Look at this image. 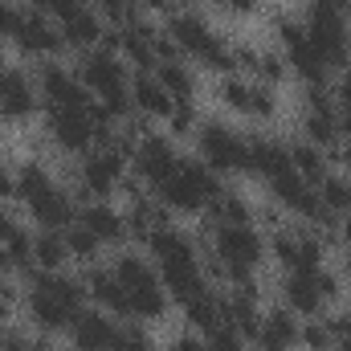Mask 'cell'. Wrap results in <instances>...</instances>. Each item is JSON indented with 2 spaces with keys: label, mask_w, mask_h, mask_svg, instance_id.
I'll return each mask as SVG.
<instances>
[{
  "label": "cell",
  "mask_w": 351,
  "mask_h": 351,
  "mask_svg": "<svg viewBox=\"0 0 351 351\" xmlns=\"http://www.w3.org/2000/svg\"><path fill=\"white\" fill-rule=\"evenodd\" d=\"M70 262V245H66V233L58 229H41L33 237V265L45 269V274H62V265Z\"/></svg>",
  "instance_id": "obj_27"
},
{
  "label": "cell",
  "mask_w": 351,
  "mask_h": 351,
  "mask_svg": "<svg viewBox=\"0 0 351 351\" xmlns=\"http://www.w3.org/2000/svg\"><path fill=\"white\" fill-rule=\"evenodd\" d=\"M306 25V37L311 45L319 49V58L327 66H348V53H351V29H348V12L323 4V0H311V12L302 16Z\"/></svg>",
  "instance_id": "obj_6"
},
{
  "label": "cell",
  "mask_w": 351,
  "mask_h": 351,
  "mask_svg": "<svg viewBox=\"0 0 351 351\" xmlns=\"http://www.w3.org/2000/svg\"><path fill=\"white\" fill-rule=\"evenodd\" d=\"M12 41L29 58H49V53H58L66 45L62 41V25H53L45 12H21V25H16Z\"/></svg>",
  "instance_id": "obj_13"
},
{
  "label": "cell",
  "mask_w": 351,
  "mask_h": 351,
  "mask_svg": "<svg viewBox=\"0 0 351 351\" xmlns=\"http://www.w3.org/2000/svg\"><path fill=\"white\" fill-rule=\"evenodd\" d=\"M114 351H156V343H152V335H147L139 323H127V327H119V335H114Z\"/></svg>",
  "instance_id": "obj_35"
},
{
  "label": "cell",
  "mask_w": 351,
  "mask_h": 351,
  "mask_svg": "<svg viewBox=\"0 0 351 351\" xmlns=\"http://www.w3.org/2000/svg\"><path fill=\"white\" fill-rule=\"evenodd\" d=\"M335 102H339L343 110H351V66L343 70V78L335 82Z\"/></svg>",
  "instance_id": "obj_46"
},
{
  "label": "cell",
  "mask_w": 351,
  "mask_h": 351,
  "mask_svg": "<svg viewBox=\"0 0 351 351\" xmlns=\"http://www.w3.org/2000/svg\"><path fill=\"white\" fill-rule=\"evenodd\" d=\"M254 4H262V0H254Z\"/></svg>",
  "instance_id": "obj_55"
},
{
  "label": "cell",
  "mask_w": 351,
  "mask_h": 351,
  "mask_svg": "<svg viewBox=\"0 0 351 351\" xmlns=\"http://www.w3.org/2000/svg\"><path fill=\"white\" fill-rule=\"evenodd\" d=\"M21 25V8H12V0H0V37H12Z\"/></svg>",
  "instance_id": "obj_42"
},
{
  "label": "cell",
  "mask_w": 351,
  "mask_h": 351,
  "mask_svg": "<svg viewBox=\"0 0 351 351\" xmlns=\"http://www.w3.org/2000/svg\"><path fill=\"white\" fill-rule=\"evenodd\" d=\"M311 278H315V286H319L323 302H335V298H339V274H335V269H327V265H315V269H311Z\"/></svg>",
  "instance_id": "obj_40"
},
{
  "label": "cell",
  "mask_w": 351,
  "mask_h": 351,
  "mask_svg": "<svg viewBox=\"0 0 351 351\" xmlns=\"http://www.w3.org/2000/svg\"><path fill=\"white\" fill-rule=\"evenodd\" d=\"M102 37H106V29H102L98 12L86 8V4H82L74 16H66V21H62V41H66V45H74V49H82V53H86V49H98V45H102Z\"/></svg>",
  "instance_id": "obj_24"
},
{
  "label": "cell",
  "mask_w": 351,
  "mask_h": 351,
  "mask_svg": "<svg viewBox=\"0 0 351 351\" xmlns=\"http://www.w3.org/2000/svg\"><path fill=\"white\" fill-rule=\"evenodd\" d=\"M213 254L225 265H241L254 269L265 258V241L254 225H213Z\"/></svg>",
  "instance_id": "obj_8"
},
{
  "label": "cell",
  "mask_w": 351,
  "mask_h": 351,
  "mask_svg": "<svg viewBox=\"0 0 351 351\" xmlns=\"http://www.w3.org/2000/svg\"><path fill=\"white\" fill-rule=\"evenodd\" d=\"M298 319H294V311L290 306H274L269 315H262V327H258V348L262 351H294L298 343Z\"/></svg>",
  "instance_id": "obj_21"
},
{
  "label": "cell",
  "mask_w": 351,
  "mask_h": 351,
  "mask_svg": "<svg viewBox=\"0 0 351 351\" xmlns=\"http://www.w3.org/2000/svg\"><path fill=\"white\" fill-rule=\"evenodd\" d=\"M37 110V86L21 70H0V119H33Z\"/></svg>",
  "instance_id": "obj_18"
},
{
  "label": "cell",
  "mask_w": 351,
  "mask_h": 351,
  "mask_svg": "<svg viewBox=\"0 0 351 351\" xmlns=\"http://www.w3.org/2000/svg\"><path fill=\"white\" fill-rule=\"evenodd\" d=\"M196 152H200V164L213 168L217 176L250 172V143H245V135H237L225 123H200L196 127Z\"/></svg>",
  "instance_id": "obj_5"
},
{
  "label": "cell",
  "mask_w": 351,
  "mask_h": 351,
  "mask_svg": "<svg viewBox=\"0 0 351 351\" xmlns=\"http://www.w3.org/2000/svg\"><path fill=\"white\" fill-rule=\"evenodd\" d=\"M0 351H33V339H25L21 331H8V339L0 343Z\"/></svg>",
  "instance_id": "obj_48"
},
{
  "label": "cell",
  "mask_w": 351,
  "mask_h": 351,
  "mask_svg": "<svg viewBox=\"0 0 351 351\" xmlns=\"http://www.w3.org/2000/svg\"><path fill=\"white\" fill-rule=\"evenodd\" d=\"M331 156H335V164L351 176V143H348V139H343V143H335V152H331Z\"/></svg>",
  "instance_id": "obj_50"
},
{
  "label": "cell",
  "mask_w": 351,
  "mask_h": 351,
  "mask_svg": "<svg viewBox=\"0 0 351 351\" xmlns=\"http://www.w3.org/2000/svg\"><path fill=\"white\" fill-rule=\"evenodd\" d=\"M78 8H82V0H49V8H45V12H53V16H58V25H62V21H66V16H74Z\"/></svg>",
  "instance_id": "obj_44"
},
{
  "label": "cell",
  "mask_w": 351,
  "mask_h": 351,
  "mask_svg": "<svg viewBox=\"0 0 351 351\" xmlns=\"http://www.w3.org/2000/svg\"><path fill=\"white\" fill-rule=\"evenodd\" d=\"M208 217L213 225H250V200L237 192H217L208 200Z\"/></svg>",
  "instance_id": "obj_28"
},
{
  "label": "cell",
  "mask_w": 351,
  "mask_h": 351,
  "mask_svg": "<svg viewBox=\"0 0 351 351\" xmlns=\"http://www.w3.org/2000/svg\"><path fill=\"white\" fill-rule=\"evenodd\" d=\"M168 123H172V135H192V131L200 127V114H196L192 102H176V110L168 114Z\"/></svg>",
  "instance_id": "obj_37"
},
{
  "label": "cell",
  "mask_w": 351,
  "mask_h": 351,
  "mask_svg": "<svg viewBox=\"0 0 351 351\" xmlns=\"http://www.w3.org/2000/svg\"><path fill=\"white\" fill-rule=\"evenodd\" d=\"M0 70H4V66H0Z\"/></svg>",
  "instance_id": "obj_56"
},
{
  "label": "cell",
  "mask_w": 351,
  "mask_h": 351,
  "mask_svg": "<svg viewBox=\"0 0 351 351\" xmlns=\"http://www.w3.org/2000/svg\"><path fill=\"white\" fill-rule=\"evenodd\" d=\"M135 4H139V0H98V8H102L114 25H127L131 12H135Z\"/></svg>",
  "instance_id": "obj_41"
},
{
  "label": "cell",
  "mask_w": 351,
  "mask_h": 351,
  "mask_svg": "<svg viewBox=\"0 0 351 351\" xmlns=\"http://www.w3.org/2000/svg\"><path fill=\"white\" fill-rule=\"evenodd\" d=\"M37 90H41L45 106H70V110L90 106V90L78 82V74H70V70H66V66H58V62H41Z\"/></svg>",
  "instance_id": "obj_12"
},
{
  "label": "cell",
  "mask_w": 351,
  "mask_h": 351,
  "mask_svg": "<svg viewBox=\"0 0 351 351\" xmlns=\"http://www.w3.org/2000/svg\"><path fill=\"white\" fill-rule=\"evenodd\" d=\"M131 164H135V172L143 176V184L160 188V184L176 172L180 156H176V147L164 139V135H143L139 147H135V160H131Z\"/></svg>",
  "instance_id": "obj_14"
},
{
  "label": "cell",
  "mask_w": 351,
  "mask_h": 351,
  "mask_svg": "<svg viewBox=\"0 0 351 351\" xmlns=\"http://www.w3.org/2000/svg\"><path fill=\"white\" fill-rule=\"evenodd\" d=\"M298 343L306 351H331V335H327V323H319V319H311L302 331H298Z\"/></svg>",
  "instance_id": "obj_38"
},
{
  "label": "cell",
  "mask_w": 351,
  "mask_h": 351,
  "mask_svg": "<svg viewBox=\"0 0 351 351\" xmlns=\"http://www.w3.org/2000/svg\"><path fill=\"white\" fill-rule=\"evenodd\" d=\"M25 208L33 213V221H37L41 229H70L74 217H78L74 196H70L66 188H58V184H49L45 192H37L33 200H25Z\"/></svg>",
  "instance_id": "obj_17"
},
{
  "label": "cell",
  "mask_w": 351,
  "mask_h": 351,
  "mask_svg": "<svg viewBox=\"0 0 351 351\" xmlns=\"http://www.w3.org/2000/svg\"><path fill=\"white\" fill-rule=\"evenodd\" d=\"M33 351H53V343L49 339H33Z\"/></svg>",
  "instance_id": "obj_52"
},
{
  "label": "cell",
  "mask_w": 351,
  "mask_h": 351,
  "mask_svg": "<svg viewBox=\"0 0 351 351\" xmlns=\"http://www.w3.org/2000/svg\"><path fill=\"white\" fill-rule=\"evenodd\" d=\"M250 143V172L262 180H278L282 172H290V147L274 135H245Z\"/></svg>",
  "instance_id": "obj_20"
},
{
  "label": "cell",
  "mask_w": 351,
  "mask_h": 351,
  "mask_svg": "<svg viewBox=\"0 0 351 351\" xmlns=\"http://www.w3.org/2000/svg\"><path fill=\"white\" fill-rule=\"evenodd\" d=\"M12 311H16V286L8 278H0V323H8Z\"/></svg>",
  "instance_id": "obj_43"
},
{
  "label": "cell",
  "mask_w": 351,
  "mask_h": 351,
  "mask_svg": "<svg viewBox=\"0 0 351 351\" xmlns=\"http://www.w3.org/2000/svg\"><path fill=\"white\" fill-rule=\"evenodd\" d=\"M82 282H86V294L102 306V311H106V315L135 319V315H131V298H127V290H123V282L114 278V269H110V265H86Z\"/></svg>",
  "instance_id": "obj_16"
},
{
  "label": "cell",
  "mask_w": 351,
  "mask_h": 351,
  "mask_svg": "<svg viewBox=\"0 0 351 351\" xmlns=\"http://www.w3.org/2000/svg\"><path fill=\"white\" fill-rule=\"evenodd\" d=\"M110 269H114V278L123 282L135 319H160V315L168 311V290H164L160 274L143 262L139 254H119Z\"/></svg>",
  "instance_id": "obj_4"
},
{
  "label": "cell",
  "mask_w": 351,
  "mask_h": 351,
  "mask_svg": "<svg viewBox=\"0 0 351 351\" xmlns=\"http://www.w3.org/2000/svg\"><path fill=\"white\" fill-rule=\"evenodd\" d=\"M123 168H127L123 156H114L110 147H94V152L82 156L74 184H78V192H82L86 200H106V196L123 184Z\"/></svg>",
  "instance_id": "obj_7"
},
{
  "label": "cell",
  "mask_w": 351,
  "mask_h": 351,
  "mask_svg": "<svg viewBox=\"0 0 351 351\" xmlns=\"http://www.w3.org/2000/svg\"><path fill=\"white\" fill-rule=\"evenodd\" d=\"M343 274H348V278H351V254H348V262H343Z\"/></svg>",
  "instance_id": "obj_54"
},
{
  "label": "cell",
  "mask_w": 351,
  "mask_h": 351,
  "mask_svg": "<svg viewBox=\"0 0 351 351\" xmlns=\"http://www.w3.org/2000/svg\"><path fill=\"white\" fill-rule=\"evenodd\" d=\"M319 196H323V204L339 217H348L351 213V176H327L323 184H319Z\"/></svg>",
  "instance_id": "obj_31"
},
{
  "label": "cell",
  "mask_w": 351,
  "mask_h": 351,
  "mask_svg": "<svg viewBox=\"0 0 351 351\" xmlns=\"http://www.w3.org/2000/svg\"><path fill=\"white\" fill-rule=\"evenodd\" d=\"M286 74H290V66H286V58H282V53H274V49H258L254 82H265V86H278V82H286Z\"/></svg>",
  "instance_id": "obj_33"
},
{
  "label": "cell",
  "mask_w": 351,
  "mask_h": 351,
  "mask_svg": "<svg viewBox=\"0 0 351 351\" xmlns=\"http://www.w3.org/2000/svg\"><path fill=\"white\" fill-rule=\"evenodd\" d=\"M282 302L294 311V315H323V294H319V286H315V278H311V269H290L286 278H282Z\"/></svg>",
  "instance_id": "obj_23"
},
{
  "label": "cell",
  "mask_w": 351,
  "mask_h": 351,
  "mask_svg": "<svg viewBox=\"0 0 351 351\" xmlns=\"http://www.w3.org/2000/svg\"><path fill=\"white\" fill-rule=\"evenodd\" d=\"M86 282L70 278V274H29V294H25V311L41 331H62L74 323V315L86 302Z\"/></svg>",
  "instance_id": "obj_1"
},
{
  "label": "cell",
  "mask_w": 351,
  "mask_h": 351,
  "mask_svg": "<svg viewBox=\"0 0 351 351\" xmlns=\"http://www.w3.org/2000/svg\"><path fill=\"white\" fill-rule=\"evenodd\" d=\"M78 225H86L102 245H123L127 241V217L119 208H110L106 200H86L82 213H78Z\"/></svg>",
  "instance_id": "obj_19"
},
{
  "label": "cell",
  "mask_w": 351,
  "mask_h": 351,
  "mask_svg": "<svg viewBox=\"0 0 351 351\" xmlns=\"http://www.w3.org/2000/svg\"><path fill=\"white\" fill-rule=\"evenodd\" d=\"M164 33L176 41V49H180V53H188V58L204 62V66H208V70H217V74H233V45H229L225 37H217V33L208 29V21H204V16H196V12L180 8V12L168 16V29H164Z\"/></svg>",
  "instance_id": "obj_2"
},
{
  "label": "cell",
  "mask_w": 351,
  "mask_h": 351,
  "mask_svg": "<svg viewBox=\"0 0 351 351\" xmlns=\"http://www.w3.org/2000/svg\"><path fill=\"white\" fill-rule=\"evenodd\" d=\"M221 102L237 114H254V119H274L278 114V98L274 86L254 82V78H241V74H225L221 78Z\"/></svg>",
  "instance_id": "obj_9"
},
{
  "label": "cell",
  "mask_w": 351,
  "mask_h": 351,
  "mask_svg": "<svg viewBox=\"0 0 351 351\" xmlns=\"http://www.w3.org/2000/svg\"><path fill=\"white\" fill-rule=\"evenodd\" d=\"M323 233H311V229H274V258L282 269H315L323 265Z\"/></svg>",
  "instance_id": "obj_11"
},
{
  "label": "cell",
  "mask_w": 351,
  "mask_h": 351,
  "mask_svg": "<svg viewBox=\"0 0 351 351\" xmlns=\"http://www.w3.org/2000/svg\"><path fill=\"white\" fill-rule=\"evenodd\" d=\"M66 245H70V258H78V262H90V258L102 250V241L90 233L86 225H70V229H66Z\"/></svg>",
  "instance_id": "obj_34"
},
{
  "label": "cell",
  "mask_w": 351,
  "mask_h": 351,
  "mask_svg": "<svg viewBox=\"0 0 351 351\" xmlns=\"http://www.w3.org/2000/svg\"><path fill=\"white\" fill-rule=\"evenodd\" d=\"M29 4H37V8H49V0H29Z\"/></svg>",
  "instance_id": "obj_53"
},
{
  "label": "cell",
  "mask_w": 351,
  "mask_h": 351,
  "mask_svg": "<svg viewBox=\"0 0 351 351\" xmlns=\"http://www.w3.org/2000/svg\"><path fill=\"white\" fill-rule=\"evenodd\" d=\"M286 147H290V168L302 176L306 184L319 188V184L327 180V152H323V147H315V143L302 139V135H298L294 143H286Z\"/></svg>",
  "instance_id": "obj_26"
},
{
  "label": "cell",
  "mask_w": 351,
  "mask_h": 351,
  "mask_svg": "<svg viewBox=\"0 0 351 351\" xmlns=\"http://www.w3.org/2000/svg\"><path fill=\"white\" fill-rule=\"evenodd\" d=\"M123 217H127V233H135V237H143V241H147L156 229H164V225H168V217H172V213H168L160 200L135 196V200H131V208H127Z\"/></svg>",
  "instance_id": "obj_25"
},
{
  "label": "cell",
  "mask_w": 351,
  "mask_h": 351,
  "mask_svg": "<svg viewBox=\"0 0 351 351\" xmlns=\"http://www.w3.org/2000/svg\"><path fill=\"white\" fill-rule=\"evenodd\" d=\"M168 351H208V343L196 339V335H176L172 343H168Z\"/></svg>",
  "instance_id": "obj_45"
},
{
  "label": "cell",
  "mask_w": 351,
  "mask_h": 351,
  "mask_svg": "<svg viewBox=\"0 0 351 351\" xmlns=\"http://www.w3.org/2000/svg\"><path fill=\"white\" fill-rule=\"evenodd\" d=\"M156 78H160V86L168 90L176 102H192V94H196V78H192L188 66H180V62H160V66H156Z\"/></svg>",
  "instance_id": "obj_29"
},
{
  "label": "cell",
  "mask_w": 351,
  "mask_h": 351,
  "mask_svg": "<svg viewBox=\"0 0 351 351\" xmlns=\"http://www.w3.org/2000/svg\"><path fill=\"white\" fill-rule=\"evenodd\" d=\"M49 184H53V180L45 172V164H37V160H29V164L16 168V196H21V200H33V196L45 192Z\"/></svg>",
  "instance_id": "obj_32"
},
{
  "label": "cell",
  "mask_w": 351,
  "mask_h": 351,
  "mask_svg": "<svg viewBox=\"0 0 351 351\" xmlns=\"http://www.w3.org/2000/svg\"><path fill=\"white\" fill-rule=\"evenodd\" d=\"M339 135L351 143V110H343V114H339Z\"/></svg>",
  "instance_id": "obj_51"
},
{
  "label": "cell",
  "mask_w": 351,
  "mask_h": 351,
  "mask_svg": "<svg viewBox=\"0 0 351 351\" xmlns=\"http://www.w3.org/2000/svg\"><path fill=\"white\" fill-rule=\"evenodd\" d=\"M204 339H208V351H245V339H241L233 327H225V323H221V327H213Z\"/></svg>",
  "instance_id": "obj_39"
},
{
  "label": "cell",
  "mask_w": 351,
  "mask_h": 351,
  "mask_svg": "<svg viewBox=\"0 0 351 351\" xmlns=\"http://www.w3.org/2000/svg\"><path fill=\"white\" fill-rule=\"evenodd\" d=\"M45 131L62 152H82L94 147V123H90V106L70 110V106H45Z\"/></svg>",
  "instance_id": "obj_10"
},
{
  "label": "cell",
  "mask_w": 351,
  "mask_h": 351,
  "mask_svg": "<svg viewBox=\"0 0 351 351\" xmlns=\"http://www.w3.org/2000/svg\"><path fill=\"white\" fill-rule=\"evenodd\" d=\"M184 315H188L192 327H200V331L208 335L213 327H221V294H213V290L196 294L192 302H184Z\"/></svg>",
  "instance_id": "obj_30"
},
{
  "label": "cell",
  "mask_w": 351,
  "mask_h": 351,
  "mask_svg": "<svg viewBox=\"0 0 351 351\" xmlns=\"http://www.w3.org/2000/svg\"><path fill=\"white\" fill-rule=\"evenodd\" d=\"M16 229H21V225L12 221V213H8V208H0V245H4V241L16 233Z\"/></svg>",
  "instance_id": "obj_49"
},
{
  "label": "cell",
  "mask_w": 351,
  "mask_h": 351,
  "mask_svg": "<svg viewBox=\"0 0 351 351\" xmlns=\"http://www.w3.org/2000/svg\"><path fill=\"white\" fill-rule=\"evenodd\" d=\"M8 196H16V172L8 164H0V200H8Z\"/></svg>",
  "instance_id": "obj_47"
},
{
  "label": "cell",
  "mask_w": 351,
  "mask_h": 351,
  "mask_svg": "<svg viewBox=\"0 0 351 351\" xmlns=\"http://www.w3.org/2000/svg\"><path fill=\"white\" fill-rule=\"evenodd\" d=\"M114 335H119V323L106 315V311H90L82 306L70 323V339L74 351H114Z\"/></svg>",
  "instance_id": "obj_15"
},
{
  "label": "cell",
  "mask_w": 351,
  "mask_h": 351,
  "mask_svg": "<svg viewBox=\"0 0 351 351\" xmlns=\"http://www.w3.org/2000/svg\"><path fill=\"white\" fill-rule=\"evenodd\" d=\"M127 94H131V106H135L143 119H168L176 110V98L160 86L156 74H135L131 86H127Z\"/></svg>",
  "instance_id": "obj_22"
},
{
  "label": "cell",
  "mask_w": 351,
  "mask_h": 351,
  "mask_svg": "<svg viewBox=\"0 0 351 351\" xmlns=\"http://www.w3.org/2000/svg\"><path fill=\"white\" fill-rule=\"evenodd\" d=\"M217 192H221L217 172H213V168H204L200 160H180V164H176V172L156 188L160 204H164L168 213H184V217H192V213L208 208V200H213Z\"/></svg>",
  "instance_id": "obj_3"
},
{
  "label": "cell",
  "mask_w": 351,
  "mask_h": 351,
  "mask_svg": "<svg viewBox=\"0 0 351 351\" xmlns=\"http://www.w3.org/2000/svg\"><path fill=\"white\" fill-rule=\"evenodd\" d=\"M327 323V335H331V351H351V311H339Z\"/></svg>",
  "instance_id": "obj_36"
}]
</instances>
